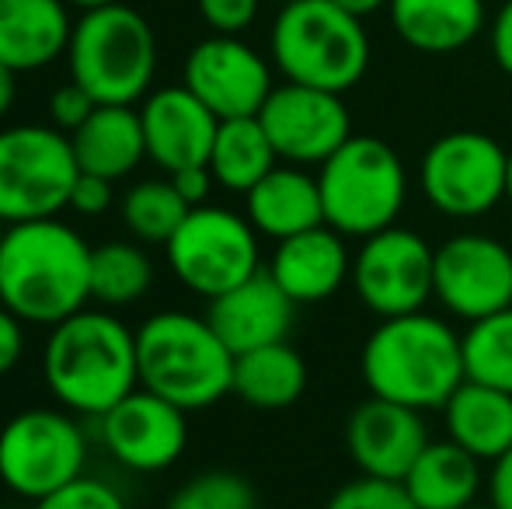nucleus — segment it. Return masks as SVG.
Instances as JSON below:
<instances>
[{"instance_id":"ddd939ff","label":"nucleus","mask_w":512,"mask_h":509,"mask_svg":"<svg viewBox=\"0 0 512 509\" xmlns=\"http://www.w3.org/2000/svg\"><path fill=\"white\" fill-rule=\"evenodd\" d=\"M432 297L460 321H481L512 307V248L492 234H453L436 248Z\"/></svg>"},{"instance_id":"20e7f679","label":"nucleus","mask_w":512,"mask_h":509,"mask_svg":"<svg viewBox=\"0 0 512 509\" xmlns=\"http://www.w3.org/2000/svg\"><path fill=\"white\" fill-rule=\"evenodd\" d=\"M234 360L209 318L199 314L161 311L136 328L140 387L185 412L209 408L234 391Z\"/></svg>"},{"instance_id":"de8ad7c7","label":"nucleus","mask_w":512,"mask_h":509,"mask_svg":"<svg viewBox=\"0 0 512 509\" xmlns=\"http://www.w3.org/2000/svg\"><path fill=\"white\" fill-rule=\"evenodd\" d=\"M276 4H293V0H276Z\"/></svg>"},{"instance_id":"6e6552de","label":"nucleus","mask_w":512,"mask_h":509,"mask_svg":"<svg viewBox=\"0 0 512 509\" xmlns=\"http://www.w3.org/2000/svg\"><path fill=\"white\" fill-rule=\"evenodd\" d=\"M81 175L74 143L63 129L21 123L0 129V220L60 217Z\"/></svg>"},{"instance_id":"f257e3e1","label":"nucleus","mask_w":512,"mask_h":509,"mask_svg":"<svg viewBox=\"0 0 512 509\" xmlns=\"http://www.w3.org/2000/svg\"><path fill=\"white\" fill-rule=\"evenodd\" d=\"M91 300V248L60 217L0 234V304L25 325H60Z\"/></svg>"},{"instance_id":"4468645a","label":"nucleus","mask_w":512,"mask_h":509,"mask_svg":"<svg viewBox=\"0 0 512 509\" xmlns=\"http://www.w3.org/2000/svg\"><path fill=\"white\" fill-rule=\"evenodd\" d=\"M258 123L265 126L279 161L297 168H321L338 147L352 136V116L342 95L307 84H276L265 98Z\"/></svg>"},{"instance_id":"f03ea898","label":"nucleus","mask_w":512,"mask_h":509,"mask_svg":"<svg viewBox=\"0 0 512 509\" xmlns=\"http://www.w3.org/2000/svg\"><path fill=\"white\" fill-rule=\"evenodd\" d=\"M359 370L373 398L415 412H443L450 394L467 381L464 342L450 321L429 311L384 318L366 335Z\"/></svg>"},{"instance_id":"b1692460","label":"nucleus","mask_w":512,"mask_h":509,"mask_svg":"<svg viewBox=\"0 0 512 509\" xmlns=\"http://www.w3.org/2000/svg\"><path fill=\"white\" fill-rule=\"evenodd\" d=\"M70 143H74L81 171L108 178V182L133 175L147 157L140 109L133 105H98L88 123L70 133Z\"/></svg>"},{"instance_id":"1a4fd4ad","label":"nucleus","mask_w":512,"mask_h":509,"mask_svg":"<svg viewBox=\"0 0 512 509\" xmlns=\"http://www.w3.org/2000/svg\"><path fill=\"white\" fill-rule=\"evenodd\" d=\"M509 154L502 143L478 129H453L429 143L418 164L425 203L450 220L488 217L506 203Z\"/></svg>"},{"instance_id":"393cba45","label":"nucleus","mask_w":512,"mask_h":509,"mask_svg":"<svg viewBox=\"0 0 512 509\" xmlns=\"http://www.w3.org/2000/svg\"><path fill=\"white\" fill-rule=\"evenodd\" d=\"M446 440L464 447L481 464L499 461L512 447V394L464 381L443 405Z\"/></svg>"},{"instance_id":"f8f14e48","label":"nucleus","mask_w":512,"mask_h":509,"mask_svg":"<svg viewBox=\"0 0 512 509\" xmlns=\"http://www.w3.org/2000/svg\"><path fill=\"white\" fill-rule=\"evenodd\" d=\"M432 262L436 248L408 227H387L359 245L352 255V290L370 314L401 318L425 311L432 300Z\"/></svg>"},{"instance_id":"9d476101","label":"nucleus","mask_w":512,"mask_h":509,"mask_svg":"<svg viewBox=\"0 0 512 509\" xmlns=\"http://www.w3.org/2000/svg\"><path fill=\"white\" fill-rule=\"evenodd\" d=\"M88 440L70 412L28 408L0 429V482L21 499H46L84 475Z\"/></svg>"},{"instance_id":"9b49d317","label":"nucleus","mask_w":512,"mask_h":509,"mask_svg":"<svg viewBox=\"0 0 512 509\" xmlns=\"http://www.w3.org/2000/svg\"><path fill=\"white\" fill-rule=\"evenodd\" d=\"M164 252H168V265L178 283L206 300L220 297L255 272H262L258 269L262 262L258 231L251 227V220L209 203L189 210V217L171 234Z\"/></svg>"},{"instance_id":"f3484780","label":"nucleus","mask_w":512,"mask_h":509,"mask_svg":"<svg viewBox=\"0 0 512 509\" xmlns=\"http://www.w3.org/2000/svg\"><path fill=\"white\" fill-rule=\"evenodd\" d=\"M345 447L363 475L405 482L411 464L429 447V429H425L422 412L370 394L352 408L345 422Z\"/></svg>"},{"instance_id":"bb28decb","label":"nucleus","mask_w":512,"mask_h":509,"mask_svg":"<svg viewBox=\"0 0 512 509\" xmlns=\"http://www.w3.org/2000/svg\"><path fill=\"white\" fill-rule=\"evenodd\" d=\"M307 391V363L286 342L251 349L234 360V394L251 408L279 412L304 398Z\"/></svg>"},{"instance_id":"58836bf2","label":"nucleus","mask_w":512,"mask_h":509,"mask_svg":"<svg viewBox=\"0 0 512 509\" xmlns=\"http://www.w3.org/2000/svg\"><path fill=\"white\" fill-rule=\"evenodd\" d=\"M488 46H492L495 67L506 77H512V0L495 11L492 25H488Z\"/></svg>"},{"instance_id":"c9c22d12","label":"nucleus","mask_w":512,"mask_h":509,"mask_svg":"<svg viewBox=\"0 0 512 509\" xmlns=\"http://www.w3.org/2000/svg\"><path fill=\"white\" fill-rule=\"evenodd\" d=\"M95 109H98V102L77 81L60 84V88L53 91V98H49V119H53V126L63 129L67 136L88 123V116Z\"/></svg>"},{"instance_id":"2eb2a0df","label":"nucleus","mask_w":512,"mask_h":509,"mask_svg":"<svg viewBox=\"0 0 512 509\" xmlns=\"http://www.w3.org/2000/svg\"><path fill=\"white\" fill-rule=\"evenodd\" d=\"M182 84L216 119L258 116L272 95V67L241 35H209L185 56Z\"/></svg>"},{"instance_id":"37998d69","label":"nucleus","mask_w":512,"mask_h":509,"mask_svg":"<svg viewBox=\"0 0 512 509\" xmlns=\"http://www.w3.org/2000/svg\"><path fill=\"white\" fill-rule=\"evenodd\" d=\"M338 7H345L349 14H356V18H370V14L384 11L391 0H335Z\"/></svg>"},{"instance_id":"c756f323","label":"nucleus","mask_w":512,"mask_h":509,"mask_svg":"<svg viewBox=\"0 0 512 509\" xmlns=\"http://www.w3.org/2000/svg\"><path fill=\"white\" fill-rule=\"evenodd\" d=\"M119 210L122 224H126V231L136 241H143V245H168L171 234L182 227V220L189 217L192 206L178 196L171 178H147V182H136L122 196Z\"/></svg>"},{"instance_id":"cd10ccee","label":"nucleus","mask_w":512,"mask_h":509,"mask_svg":"<svg viewBox=\"0 0 512 509\" xmlns=\"http://www.w3.org/2000/svg\"><path fill=\"white\" fill-rule=\"evenodd\" d=\"M276 164L279 154L272 147L265 126L258 123V116L220 119V129H216V140L206 164L220 189L248 196Z\"/></svg>"},{"instance_id":"7c9ffc66","label":"nucleus","mask_w":512,"mask_h":509,"mask_svg":"<svg viewBox=\"0 0 512 509\" xmlns=\"http://www.w3.org/2000/svg\"><path fill=\"white\" fill-rule=\"evenodd\" d=\"M464 342V374L467 381L512 394V307L495 311L481 321H471Z\"/></svg>"},{"instance_id":"a18cd8bd","label":"nucleus","mask_w":512,"mask_h":509,"mask_svg":"<svg viewBox=\"0 0 512 509\" xmlns=\"http://www.w3.org/2000/svg\"><path fill=\"white\" fill-rule=\"evenodd\" d=\"M506 203L512 206V154H509V168H506Z\"/></svg>"},{"instance_id":"a878e982","label":"nucleus","mask_w":512,"mask_h":509,"mask_svg":"<svg viewBox=\"0 0 512 509\" xmlns=\"http://www.w3.org/2000/svg\"><path fill=\"white\" fill-rule=\"evenodd\" d=\"M401 485L418 509L471 506L481 492V461L453 440H429Z\"/></svg>"},{"instance_id":"49530a36","label":"nucleus","mask_w":512,"mask_h":509,"mask_svg":"<svg viewBox=\"0 0 512 509\" xmlns=\"http://www.w3.org/2000/svg\"><path fill=\"white\" fill-rule=\"evenodd\" d=\"M460 509H495L492 503H471V506H460Z\"/></svg>"},{"instance_id":"a19ab883","label":"nucleus","mask_w":512,"mask_h":509,"mask_svg":"<svg viewBox=\"0 0 512 509\" xmlns=\"http://www.w3.org/2000/svg\"><path fill=\"white\" fill-rule=\"evenodd\" d=\"M488 503L495 509H512V447L499 461H492V475H488Z\"/></svg>"},{"instance_id":"423d86ee","label":"nucleus","mask_w":512,"mask_h":509,"mask_svg":"<svg viewBox=\"0 0 512 509\" xmlns=\"http://www.w3.org/2000/svg\"><path fill=\"white\" fill-rule=\"evenodd\" d=\"M70 81L98 105H136L150 95L157 74V35L129 4L81 11L67 46Z\"/></svg>"},{"instance_id":"dca6fc26","label":"nucleus","mask_w":512,"mask_h":509,"mask_svg":"<svg viewBox=\"0 0 512 509\" xmlns=\"http://www.w3.org/2000/svg\"><path fill=\"white\" fill-rule=\"evenodd\" d=\"M185 408L171 405L168 398L136 387L133 394L108 408L102 415V443L122 464L136 475H157L171 468L189 447V419Z\"/></svg>"},{"instance_id":"aec40b11","label":"nucleus","mask_w":512,"mask_h":509,"mask_svg":"<svg viewBox=\"0 0 512 509\" xmlns=\"http://www.w3.org/2000/svg\"><path fill=\"white\" fill-rule=\"evenodd\" d=\"M265 272L276 279L279 290L293 304H321L349 283L352 255L342 234L321 224L286 241H276V252H272Z\"/></svg>"},{"instance_id":"4c0bfd02","label":"nucleus","mask_w":512,"mask_h":509,"mask_svg":"<svg viewBox=\"0 0 512 509\" xmlns=\"http://www.w3.org/2000/svg\"><path fill=\"white\" fill-rule=\"evenodd\" d=\"M25 353V321L0 304V377L11 374Z\"/></svg>"},{"instance_id":"4be33fe9","label":"nucleus","mask_w":512,"mask_h":509,"mask_svg":"<svg viewBox=\"0 0 512 509\" xmlns=\"http://www.w3.org/2000/svg\"><path fill=\"white\" fill-rule=\"evenodd\" d=\"M244 217L262 238L286 241L324 224V203L317 175L297 164H276L255 189L244 196Z\"/></svg>"},{"instance_id":"5701e85b","label":"nucleus","mask_w":512,"mask_h":509,"mask_svg":"<svg viewBox=\"0 0 512 509\" xmlns=\"http://www.w3.org/2000/svg\"><path fill=\"white\" fill-rule=\"evenodd\" d=\"M398 39L425 56H450L471 46L488 25L485 0H391Z\"/></svg>"},{"instance_id":"09e8293b","label":"nucleus","mask_w":512,"mask_h":509,"mask_svg":"<svg viewBox=\"0 0 512 509\" xmlns=\"http://www.w3.org/2000/svg\"><path fill=\"white\" fill-rule=\"evenodd\" d=\"M0 234H4V220H0Z\"/></svg>"},{"instance_id":"7ed1b4c3","label":"nucleus","mask_w":512,"mask_h":509,"mask_svg":"<svg viewBox=\"0 0 512 509\" xmlns=\"http://www.w3.org/2000/svg\"><path fill=\"white\" fill-rule=\"evenodd\" d=\"M42 377L67 412L102 419L140 387L136 332L108 311H77L49 328Z\"/></svg>"},{"instance_id":"a211bd4d","label":"nucleus","mask_w":512,"mask_h":509,"mask_svg":"<svg viewBox=\"0 0 512 509\" xmlns=\"http://www.w3.org/2000/svg\"><path fill=\"white\" fill-rule=\"evenodd\" d=\"M140 123L143 140H147V157L161 171L175 175L182 168L209 164L220 119L185 84L150 91L140 105Z\"/></svg>"},{"instance_id":"e433bc0d","label":"nucleus","mask_w":512,"mask_h":509,"mask_svg":"<svg viewBox=\"0 0 512 509\" xmlns=\"http://www.w3.org/2000/svg\"><path fill=\"white\" fill-rule=\"evenodd\" d=\"M112 199L115 196H112V182H108V178L81 171L74 182V192H70L67 210L81 213V217H102V213L112 210Z\"/></svg>"},{"instance_id":"39448f33","label":"nucleus","mask_w":512,"mask_h":509,"mask_svg":"<svg viewBox=\"0 0 512 509\" xmlns=\"http://www.w3.org/2000/svg\"><path fill=\"white\" fill-rule=\"evenodd\" d=\"M272 63L293 84L345 95L370 70V35L363 18L335 0L283 4L269 35Z\"/></svg>"},{"instance_id":"c85d7f7f","label":"nucleus","mask_w":512,"mask_h":509,"mask_svg":"<svg viewBox=\"0 0 512 509\" xmlns=\"http://www.w3.org/2000/svg\"><path fill=\"white\" fill-rule=\"evenodd\" d=\"M154 283V265L133 241H108L91 248V300L102 307H126Z\"/></svg>"},{"instance_id":"412c9836","label":"nucleus","mask_w":512,"mask_h":509,"mask_svg":"<svg viewBox=\"0 0 512 509\" xmlns=\"http://www.w3.org/2000/svg\"><path fill=\"white\" fill-rule=\"evenodd\" d=\"M74 18L67 0H0V63L32 74L67 56Z\"/></svg>"},{"instance_id":"ea45409f","label":"nucleus","mask_w":512,"mask_h":509,"mask_svg":"<svg viewBox=\"0 0 512 509\" xmlns=\"http://www.w3.org/2000/svg\"><path fill=\"white\" fill-rule=\"evenodd\" d=\"M168 178H171V185L178 189V196H182L185 203L192 206V210L209 203V192H213V185H216L213 171H209L206 164H196V168H182V171H175V175H168Z\"/></svg>"},{"instance_id":"2f4dec72","label":"nucleus","mask_w":512,"mask_h":509,"mask_svg":"<svg viewBox=\"0 0 512 509\" xmlns=\"http://www.w3.org/2000/svg\"><path fill=\"white\" fill-rule=\"evenodd\" d=\"M168 509H258V496L237 471H203L171 496Z\"/></svg>"},{"instance_id":"79ce46f5","label":"nucleus","mask_w":512,"mask_h":509,"mask_svg":"<svg viewBox=\"0 0 512 509\" xmlns=\"http://www.w3.org/2000/svg\"><path fill=\"white\" fill-rule=\"evenodd\" d=\"M14 98H18V74L0 63V119L14 109Z\"/></svg>"},{"instance_id":"72a5a7b5","label":"nucleus","mask_w":512,"mask_h":509,"mask_svg":"<svg viewBox=\"0 0 512 509\" xmlns=\"http://www.w3.org/2000/svg\"><path fill=\"white\" fill-rule=\"evenodd\" d=\"M35 509H126V499L102 478L81 475L63 489L49 492L46 499H39Z\"/></svg>"},{"instance_id":"0eeeda50","label":"nucleus","mask_w":512,"mask_h":509,"mask_svg":"<svg viewBox=\"0 0 512 509\" xmlns=\"http://www.w3.org/2000/svg\"><path fill=\"white\" fill-rule=\"evenodd\" d=\"M317 189L324 224L342 238L366 241L398 224L408 203V171L387 140L352 133L317 168Z\"/></svg>"},{"instance_id":"6ab92c4d","label":"nucleus","mask_w":512,"mask_h":509,"mask_svg":"<svg viewBox=\"0 0 512 509\" xmlns=\"http://www.w3.org/2000/svg\"><path fill=\"white\" fill-rule=\"evenodd\" d=\"M293 314H297V304L279 290L276 279L269 272H255L234 290L209 300L206 318L223 339V346L241 356L251 349L272 346V342H286Z\"/></svg>"},{"instance_id":"f704fd0d","label":"nucleus","mask_w":512,"mask_h":509,"mask_svg":"<svg viewBox=\"0 0 512 509\" xmlns=\"http://www.w3.org/2000/svg\"><path fill=\"white\" fill-rule=\"evenodd\" d=\"M262 0H199V14L213 35H241L255 25Z\"/></svg>"},{"instance_id":"473e14b6","label":"nucleus","mask_w":512,"mask_h":509,"mask_svg":"<svg viewBox=\"0 0 512 509\" xmlns=\"http://www.w3.org/2000/svg\"><path fill=\"white\" fill-rule=\"evenodd\" d=\"M324 509H418L411 503L401 482H384V478L359 475L345 482Z\"/></svg>"},{"instance_id":"c03bdc74","label":"nucleus","mask_w":512,"mask_h":509,"mask_svg":"<svg viewBox=\"0 0 512 509\" xmlns=\"http://www.w3.org/2000/svg\"><path fill=\"white\" fill-rule=\"evenodd\" d=\"M70 7L77 11H95V7H108V4H119V0H67Z\"/></svg>"}]
</instances>
